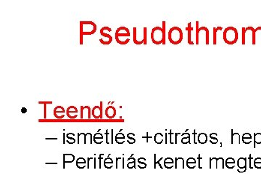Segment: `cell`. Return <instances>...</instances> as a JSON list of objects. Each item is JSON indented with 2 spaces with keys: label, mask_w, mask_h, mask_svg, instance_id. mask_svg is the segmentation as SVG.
<instances>
[{
  "label": "cell",
  "mask_w": 261,
  "mask_h": 196,
  "mask_svg": "<svg viewBox=\"0 0 261 196\" xmlns=\"http://www.w3.org/2000/svg\"><path fill=\"white\" fill-rule=\"evenodd\" d=\"M162 28L160 27H155L151 31V40L154 45H166V21H163L162 23Z\"/></svg>",
  "instance_id": "cell-1"
},
{
  "label": "cell",
  "mask_w": 261,
  "mask_h": 196,
  "mask_svg": "<svg viewBox=\"0 0 261 196\" xmlns=\"http://www.w3.org/2000/svg\"><path fill=\"white\" fill-rule=\"evenodd\" d=\"M80 45H83L84 36H90L95 34L97 25L93 21H80Z\"/></svg>",
  "instance_id": "cell-2"
},
{
  "label": "cell",
  "mask_w": 261,
  "mask_h": 196,
  "mask_svg": "<svg viewBox=\"0 0 261 196\" xmlns=\"http://www.w3.org/2000/svg\"><path fill=\"white\" fill-rule=\"evenodd\" d=\"M223 38L225 43L227 44V45H235L239 38L238 30L234 27H228L223 31Z\"/></svg>",
  "instance_id": "cell-3"
},
{
  "label": "cell",
  "mask_w": 261,
  "mask_h": 196,
  "mask_svg": "<svg viewBox=\"0 0 261 196\" xmlns=\"http://www.w3.org/2000/svg\"><path fill=\"white\" fill-rule=\"evenodd\" d=\"M184 38L182 30L179 27L174 26L171 28L168 34V39L169 42L174 45H179Z\"/></svg>",
  "instance_id": "cell-4"
},
{
  "label": "cell",
  "mask_w": 261,
  "mask_h": 196,
  "mask_svg": "<svg viewBox=\"0 0 261 196\" xmlns=\"http://www.w3.org/2000/svg\"><path fill=\"white\" fill-rule=\"evenodd\" d=\"M199 21H196V45H199V37L202 36L203 40H205V45L210 44V33L209 30L206 27L202 26L201 28L199 27Z\"/></svg>",
  "instance_id": "cell-5"
},
{
  "label": "cell",
  "mask_w": 261,
  "mask_h": 196,
  "mask_svg": "<svg viewBox=\"0 0 261 196\" xmlns=\"http://www.w3.org/2000/svg\"><path fill=\"white\" fill-rule=\"evenodd\" d=\"M130 30L126 27H120L115 32V40L121 45H126L130 42Z\"/></svg>",
  "instance_id": "cell-6"
},
{
  "label": "cell",
  "mask_w": 261,
  "mask_h": 196,
  "mask_svg": "<svg viewBox=\"0 0 261 196\" xmlns=\"http://www.w3.org/2000/svg\"><path fill=\"white\" fill-rule=\"evenodd\" d=\"M251 41L252 45H256V29L253 27L250 26L247 28H241V44L246 45V41Z\"/></svg>",
  "instance_id": "cell-7"
},
{
  "label": "cell",
  "mask_w": 261,
  "mask_h": 196,
  "mask_svg": "<svg viewBox=\"0 0 261 196\" xmlns=\"http://www.w3.org/2000/svg\"><path fill=\"white\" fill-rule=\"evenodd\" d=\"M133 41L134 44L137 45H145L148 43V28L144 27L142 29V33L140 34L139 30L136 27H134L133 29Z\"/></svg>",
  "instance_id": "cell-8"
},
{
  "label": "cell",
  "mask_w": 261,
  "mask_h": 196,
  "mask_svg": "<svg viewBox=\"0 0 261 196\" xmlns=\"http://www.w3.org/2000/svg\"><path fill=\"white\" fill-rule=\"evenodd\" d=\"M111 31H112V29L109 27H103L100 29V34L103 37V38L100 39V43L104 45H109L112 42L113 39H112V36L109 34Z\"/></svg>",
  "instance_id": "cell-9"
},
{
  "label": "cell",
  "mask_w": 261,
  "mask_h": 196,
  "mask_svg": "<svg viewBox=\"0 0 261 196\" xmlns=\"http://www.w3.org/2000/svg\"><path fill=\"white\" fill-rule=\"evenodd\" d=\"M91 115L95 119H102L103 118V102H100V106H94L91 109Z\"/></svg>",
  "instance_id": "cell-10"
},
{
  "label": "cell",
  "mask_w": 261,
  "mask_h": 196,
  "mask_svg": "<svg viewBox=\"0 0 261 196\" xmlns=\"http://www.w3.org/2000/svg\"><path fill=\"white\" fill-rule=\"evenodd\" d=\"M91 109L89 106H81V119H91Z\"/></svg>",
  "instance_id": "cell-11"
},
{
  "label": "cell",
  "mask_w": 261,
  "mask_h": 196,
  "mask_svg": "<svg viewBox=\"0 0 261 196\" xmlns=\"http://www.w3.org/2000/svg\"><path fill=\"white\" fill-rule=\"evenodd\" d=\"M54 116L57 119H63L65 116V109L64 107L57 106L54 109Z\"/></svg>",
  "instance_id": "cell-12"
},
{
  "label": "cell",
  "mask_w": 261,
  "mask_h": 196,
  "mask_svg": "<svg viewBox=\"0 0 261 196\" xmlns=\"http://www.w3.org/2000/svg\"><path fill=\"white\" fill-rule=\"evenodd\" d=\"M105 113H106V117H107L108 119H111L115 117L117 112L115 107L112 106V105H109V106L106 108Z\"/></svg>",
  "instance_id": "cell-13"
},
{
  "label": "cell",
  "mask_w": 261,
  "mask_h": 196,
  "mask_svg": "<svg viewBox=\"0 0 261 196\" xmlns=\"http://www.w3.org/2000/svg\"><path fill=\"white\" fill-rule=\"evenodd\" d=\"M78 109L76 107L70 106L67 109V115L70 119H76L78 117Z\"/></svg>",
  "instance_id": "cell-14"
},
{
  "label": "cell",
  "mask_w": 261,
  "mask_h": 196,
  "mask_svg": "<svg viewBox=\"0 0 261 196\" xmlns=\"http://www.w3.org/2000/svg\"><path fill=\"white\" fill-rule=\"evenodd\" d=\"M186 31L188 33V39H187V42H188L189 45H194L195 43L193 40H192V32L193 31V28L192 27L191 22H189L187 24V27L186 28Z\"/></svg>",
  "instance_id": "cell-15"
},
{
  "label": "cell",
  "mask_w": 261,
  "mask_h": 196,
  "mask_svg": "<svg viewBox=\"0 0 261 196\" xmlns=\"http://www.w3.org/2000/svg\"><path fill=\"white\" fill-rule=\"evenodd\" d=\"M223 30L222 27H217V28H213V44L214 45H216L217 44V34L219 31H221Z\"/></svg>",
  "instance_id": "cell-16"
},
{
  "label": "cell",
  "mask_w": 261,
  "mask_h": 196,
  "mask_svg": "<svg viewBox=\"0 0 261 196\" xmlns=\"http://www.w3.org/2000/svg\"><path fill=\"white\" fill-rule=\"evenodd\" d=\"M207 140H208V137L205 134L201 133L200 135L198 136V141L201 143V144H204V143H206Z\"/></svg>",
  "instance_id": "cell-17"
},
{
  "label": "cell",
  "mask_w": 261,
  "mask_h": 196,
  "mask_svg": "<svg viewBox=\"0 0 261 196\" xmlns=\"http://www.w3.org/2000/svg\"><path fill=\"white\" fill-rule=\"evenodd\" d=\"M251 140L252 136L250 134L245 133L244 135H243L242 141L244 142V143H246V144H248V143H250V142H251Z\"/></svg>",
  "instance_id": "cell-18"
},
{
  "label": "cell",
  "mask_w": 261,
  "mask_h": 196,
  "mask_svg": "<svg viewBox=\"0 0 261 196\" xmlns=\"http://www.w3.org/2000/svg\"><path fill=\"white\" fill-rule=\"evenodd\" d=\"M73 160H74V156H73V155H64V161H65V162H73Z\"/></svg>",
  "instance_id": "cell-19"
},
{
  "label": "cell",
  "mask_w": 261,
  "mask_h": 196,
  "mask_svg": "<svg viewBox=\"0 0 261 196\" xmlns=\"http://www.w3.org/2000/svg\"><path fill=\"white\" fill-rule=\"evenodd\" d=\"M154 140H155L156 143L160 144V143H161L163 140V135L160 133H157V135H155V137H154Z\"/></svg>",
  "instance_id": "cell-20"
},
{
  "label": "cell",
  "mask_w": 261,
  "mask_h": 196,
  "mask_svg": "<svg viewBox=\"0 0 261 196\" xmlns=\"http://www.w3.org/2000/svg\"><path fill=\"white\" fill-rule=\"evenodd\" d=\"M120 140H122L123 143H124V140H125V137L123 135L122 133H118V135L115 136V140H116L117 143H119L120 144Z\"/></svg>",
  "instance_id": "cell-21"
},
{
  "label": "cell",
  "mask_w": 261,
  "mask_h": 196,
  "mask_svg": "<svg viewBox=\"0 0 261 196\" xmlns=\"http://www.w3.org/2000/svg\"><path fill=\"white\" fill-rule=\"evenodd\" d=\"M254 141H255V144H256V143H257V144H259V143H261V133L255 134Z\"/></svg>",
  "instance_id": "cell-22"
},
{
  "label": "cell",
  "mask_w": 261,
  "mask_h": 196,
  "mask_svg": "<svg viewBox=\"0 0 261 196\" xmlns=\"http://www.w3.org/2000/svg\"><path fill=\"white\" fill-rule=\"evenodd\" d=\"M238 164L241 168L246 167V159L245 158H239V161H238Z\"/></svg>",
  "instance_id": "cell-23"
},
{
  "label": "cell",
  "mask_w": 261,
  "mask_h": 196,
  "mask_svg": "<svg viewBox=\"0 0 261 196\" xmlns=\"http://www.w3.org/2000/svg\"><path fill=\"white\" fill-rule=\"evenodd\" d=\"M131 136V133L129 134L128 135V142L130 143H133L135 142V139L133 138V137H130Z\"/></svg>",
  "instance_id": "cell-24"
},
{
  "label": "cell",
  "mask_w": 261,
  "mask_h": 196,
  "mask_svg": "<svg viewBox=\"0 0 261 196\" xmlns=\"http://www.w3.org/2000/svg\"><path fill=\"white\" fill-rule=\"evenodd\" d=\"M260 32L261 34V26L258 27L256 29V33Z\"/></svg>",
  "instance_id": "cell-25"
},
{
  "label": "cell",
  "mask_w": 261,
  "mask_h": 196,
  "mask_svg": "<svg viewBox=\"0 0 261 196\" xmlns=\"http://www.w3.org/2000/svg\"><path fill=\"white\" fill-rule=\"evenodd\" d=\"M22 112L23 113V114H25V113L27 112V109L25 108H22Z\"/></svg>",
  "instance_id": "cell-26"
},
{
  "label": "cell",
  "mask_w": 261,
  "mask_h": 196,
  "mask_svg": "<svg viewBox=\"0 0 261 196\" xmlns=\"http://www.w3.org/2000/svg\"><path fill=\"white\" fill-rule=\"evenodd\" d=\"M40 104H52V102H40Z\"/></svg>",
  "instance_id": "cell-27"
}]
</instances>
